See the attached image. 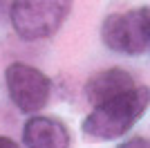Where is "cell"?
Segmentation results:
<instances>
[{
	"mask_svg": "<svg viewBox=\"0 0 150 148\" xmlns=\"http://www.w3.org/2000/svg\"><path fill=\"white\" fill-rule=\"evenodd\" d=\"M148 105L150 90L146 85H134L132 90L105 103L94 105V110L83 121V132L94 139H117L137 123V119L148 110Z\"/></svg>",
	"mask_w": 150,
	"mask_h": 148,
	"instance_id": "6da1fadb",
	"label": "cell"
},
{
	"mask_svg": "<svg viewBox=\"0 0 150 148\" xmlns=\"http://www.w3.org/2000/svg\"><path fill=\"white\" fill-rule=\"evenodd\" d=\"M134 85H137L134 79L125 70L112 68V70L94 74L92 79L88 81V85H85V94L92 101V105H101V103H105V101H110V99L132 90Z\"/></svg>",
	"mask_w": 150,
	"mask_h": 148,
	"instance_id": "8992f818",
	"label": "cell"
},
{
	"mask_svg": "<svg viewBox=\"0 0 150 148\" xmlns=\"http://www.w3.org/2000/svg\"><path fill=\"white\" fill-rule=\"evenodd\" d=\"M7 90L20 112H38L50 99V79L27 63H11L5 72Z\"/></svg>",
	"mask_w": 150,
	"mask_h": 148,
	"instance_id": "277c9868",
	"label": "cell"
},
{
	"mask_svg": "<svg viewBox=\"0 0 150 148\" xmlns=\"http://www.w3.org/2000/svg\"><path fill=\"white\" fill-rule=\"evenodd\" d=\"M23 139L27 148H69V130L58 119L31 117L25 123Z\"/></svg>",
	"mask_w": 150,
	"mask_h": 148,
	"instance_id": "5b68a950",
	"label": "cell"
},
{
	"mask_svg": "<svg viewBox=\"0 0 150 148\" xmlns=\"http://www.w3.org/2000/svg\"><path fill=\"white\" fill-rule=\"evenodd\" d=\"M72 0H13L9 18L16 34L25 41L47 38L63 25Z\"/></svg>",
	"mask_w": 150,
	"mask_h": 148,
	"instance_id": "7a4b0ae2",
	"label": "cell"
},
{
	"mask_svg": "<svg viewBox=\"0 0 150 148\" xmlns=\"http://www.w3.org/2000/svg\"><path fill=\"white\" fill-rule=\"evenodd\" d=\"M0 148H20V146L9 137H0Z\"/></svg>",
	"mask_w": 150,
	"mask_h": 148,
	"instance_id": "ba28073f",
	"label": "cell"
},
{
	"mask_svg": "<svg viewBox=\"0 0 150 148\" xmlns=\"http://www.w3.org/2000/svg\"><path fill=\"white\" fill-rule=\"evenodd\" d=\"M103 43L112 52L144 54L150 47V9H130L108 16L103 23Z\"/></svg>",
	"mask_w": 150,
	"mask_h": 148,
	"instance_id": "3957f363",
	"label": "cell"
},
{
	"mask_svg": "<svg viewBox=\"0 0 150 148\" xmlns=\"http://www.w3.org/2000/svg\"><path fill=\"white\" fill-rule=\"evenodd\" d=\"M117 148H150V139H146V137H134V139H128V142L119 144Z\"/></svg>",
	"mask_w": 150,
	"mask_h": 148,
	"instance_id": "52a82bcc",
	"label": "cell"
}]
</instances>
